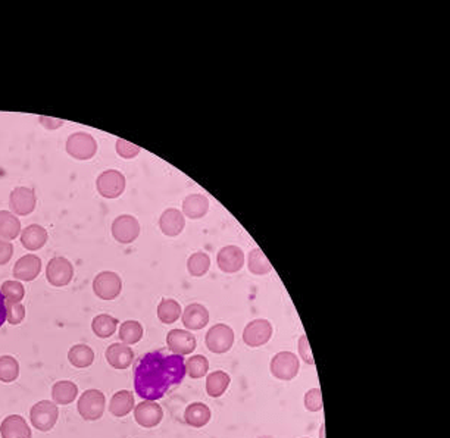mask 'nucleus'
Masks as SVG:
<instances>
[{
  "instance_id": "f257e3e1",
  "label": "nucleus",
  "mask_w": 450,
  "mask_h": 438,
  "mask_svg": "<svg viewBox=\"0 0 450 438\" xmlns=\"http://www.w3.org/2000/svg\"><path fill=\"white\" fill-rule=\"evenodd\" d=\"M186 374L182 356L163 350L149 351L135 365V389L142 399L155 401L178 387Z\"/></svg>"
},
{
  "instance_id": "f03ea898",
  "label": "nucleus",
  "mask_w": 450,
  "mask_h": 438,
  "mask_svg": "<svg viewBox=\"0 0 450 438\" xmlns=\"http://www.w3.org/2000/svg\"><path fill=\"white\" fill-rule=\"evenodd\" d=\"M58 416H59L58 404L49 400L36 403L30 412L32 427H36L39 431H43V432H47L55 427Z\"/></svg>"
},
{
  "instance_id": "7ed1b4c3",
  "label": "nucleus",
  "mask_w": 450,
  "mask_h": 438,
  "mask_svg": "<svg viewBox=\"0 0 450 438\" xmlns=\"http://www.w3.org/2000/svg\"><path fill=\"white\" fill-rule=\"evenodd\" d=\"M66 151L78 161H90L97 151V143L89 132H74L66 140Z\"/></svg>"
},
{
  "instance_id": "20e7f679",
  "label": "nucleus",
  "mask_w": 450,
  "mask_h": 438,
  "mask_svg": "<svg viewBox=\"0 0 450 438\" xmlns=\"http://www.w3.org/2000/svg\"><path fill=\"white\" fill-rule=\"evenodd\" d=\"M106 406L105 394L99 390H87L78 400V412L82 419L97 420L102 418Z\"/></svg>"
},
{
  "instance_id": "39448f33",
  "label": "nucleus",
  "mask_w": 450,
  "mask_h": 438,
  "mask_svg": "<svg viewBox=\"0 0 450 438\" xmlns=\"http://www.w3.org/2000/svg\"><path fill=\"white\" fill-rule=\"evenodd\" d=\"M74 277V266L73 263L62 256H56L50 259L46 268V278L47 281L55 285V287H65L71 282Z\"/></svg>"
},
{
  "instance_id": "423d86ee",
  "label": "nucleus",
  "mask_w": 450,
  "mask_h": 438,
  "mask_svg": "<svg viewBox=\"0 0 450 438\" xmlns=\"http://www.w3.org/2000/svg\"><path fill=\"white\" fill-rule=\"evenodd\" d=\"M123 290V281L118 274L105 271L96 275L93 281V292L102 300H113Z\"/></svg>"
},
{
  "instance_id": "0eeeda50",
  "label": "nucleus",
  "mask_w": 450,
  "mask_h": 438,
  "mask_svg": "<svg viewBox=\"0 0 450 438\" xmlns=\"http://www.w3.org/2000/svg\"><path fill=\"white\" fill-rule=\"evenodd\" d=\"M235 344V331L225 324H216L206 332V346L212 353L223 355Z\"/></svg>"
},
{
  "instance_id": "6e6552de",
  "label": "nucleus",
  "mask_w": 450,
  "mask_h": 438,
  "mask_svg": "<svg viewBox=\"0 0 450 438\" xmlns=\"http://www.w3.org/2000/svg\"><path fill=\"white\" fill-rule=\"evenodd\" d=\"M99 194L106 199L120 197L125 190V177L115 170H109L100 174L96 181Z\"/></svg>"
},
{
  "instance_id": "1a4fd4ad",
  "label": "nucleus",
  "mask_w": 450,
  "mask_h": 438,
  "mask_svg": "<svg viewBox=\"0 0 450 438\" xmlns=\"http://www.w3.org/2000/svg\"><path fill=\"white\" fill-rule=\"evenodd\" d=\"M299 359L292 351H280L271 361V374L281 381H290L299 374Z\"/></svg>"
},
{
  "instance_id": "9d476101",
  "label": "nucleus",
  "mask_w": 450,
  "mask_h": 438,
  "mask_svg": "<svg viewBox=\"0 0 450 438\" xmlns=\"http://www.w3.org/2000/svg\"><path fill=\"white\" fill-rule=\"evenodd\" d=\"M273 337V325L266 319H255L249 323L243 331V342L249 347H261Z\"/></svg>"
},
{
  "instance_id": "9b49d317",
  "label": "nucleus",
  "mask_w": 450,
  "mask_h": 438,
  "mask_svg": "<svg viewBox=\"0 0 450 438\" xmlns=\"http://www.w3.org/2000/svg\"><path fill=\"white\" fill-rule=\"evenodd\" d=\"M140 234V224L135 216L121 215L112 224V235L116 242L130 244L135 242Z\"/></svg>"
},
{
  "instance_id": "f8f14e48",
  "label": "nucleus",
  "mask_w": 450,
  "mask_h": 438,
  "mask_svg": "<svg viewBox=\"0 0 450 438\" xmlns=\"http://www.w3.org/2000/svg\"><path fill=\"white\" fill-rule=\"evenodd\" d=\"M9 206L13 215L27 216L36 209V194L28 187H15L9 196Z\"/></svg>"
},
{
  "instance_id": "ddd939ff",
  "label": "nucleus",
  "mask_w": 450,
  "mask_h": 438,
  "mask_svg": "<svg viewBox=\"0 0 450 438\" xmlns=\"http://www.w3.org/2000/svg\"><path fill=\"white\" fill-rule=\"evenodd\" d=\"M166 344L168 349L178 356H186L196 349V337L185 330H173L166 335Z\"/></svg>"
},
{
  "instance_id": "4468645a",
  "label": "nucleus",
  "mask_w": 450,
  "mask_h": 438,
  "mask_svg": "<svg viewBox=\"0 0 450 438\" xmlns=\"http://www.w3.org/2000/svg\"><path fill=\"white\" fill-rule=\"evenodd\" d=\"M135 418L136 423L143 428H154L161 424L163 418V411L158 403L146 400L139 403L135 408Z\"/></svg>"
},
{
  "instance_id": "2eb2a0df",
  "label": "nucleus",
  "mask_w": 450,
  "mask_h": 438,
  "mask_svg": "<svg viewBox=\"0 0 450 438\" xmlns=\"http://www.w3.org/2000/svg\"><path fill=\"white\" fill-rule=\"evenodd\" d=\"M244 265V254L237 246H225L218 254V266L225 274H236Z\"/></svg>"
},
{
  "instance_id": "dca6fc26",
  "label": "nucleus",
  "mask_w": 450,
  "mask_h": 438,
  "mask_svg": "<svg viewBox=\"0 0 450 438\" xmlns=\"http://www.w3.org/2000/svg\"><path fill=\"white\" fill-rule=\"evenodd\" d=\"M42 271V261L36 255H25L13 266V277L20 281H32Z\"/></svg>"
},
{
  "instance_id": "f3484780",
  "label": "nucleus",
  "mask_w": 450,
  "mask_h": 438,
  "mask_svg": "<svg viewBox=\"0 0 450 438\" xmlns=\"http://www.w3.org/2000/svg\"><path fill=\"white\" fill-rule=\"evenodd\" d=\"M161 231L168 235V237H177L186 227L185 213H181L178 209H166L159 219Z\"/></svg>"
},
{
  "instance_id": "a211bd4d",
  "label": "nucleus",
  "mask_w": 450,
  "mask_h": 438,
  "mask_svg": "<svg viewBox=\"0 0 450 438\" xmlns=\"http://www.w3.org/2000/svg\"><path fill=\"white\" fill-rule=\"evenodd\" d=\"M208 323L209 312L204 305H200V303H192V305H189L185 309V312H182V324L192 331L205 328Z\"/></svg>"
},
{
  "instance_id": "6ab92c4d",
  "label": "nucleus",
  "mask_w": 450,
  "mask_h": 438,
  "mask_svg": "<svg viewBox=\"0 0 450 438\" xmlns=\"http://www.w3.org/2000/svg\"><path fill=\"white\" fill-rule=\"evenodd\" d=\"M106 361L115 369H125L135 361V351L127 344L113 343L106 349Z\"/></svg>"
},
{
  "instance_id": "aec40b11",
  "label": "nucleus",
  "mask_w": 450,
  "mask_h": 438,
  "mask_svg": "<svg viewBox=\"0 0 450 438\" xmlns=\"http://www.w3.org/2000/svg\"><path fill=\"white\" fill-rule=\"evenodd\" d=\"M0 434H2V438H31V430L25 419L20 415L5 418L0 425Z\"/></svg>"
},
{
  "instance_id": "412c9836",
  "label": "nucleus",
  "mask_w": 450,
  "mask_h": 438,
  "mask_svg": "<svg viewBox=\"0 0 450 438\" xmlns=\"http://www.w3.org/2000/svg\"><path fill=\"white\" fill-rule=\"evenodd\" d=\"M47 231L40 227V225H28L24 228V231L21 232V244L27 249V250H40L46 243H47Z\"/></svg>"
},
{
  "instance_id": "4be33fe9",
  "label": "nucleus",
  "mask_w": 450,
  "mask_h": 438,
  "mask_svg": "<svg viewBox=\"0 0 450 438\" xmlns=\"http://www.w3.org/2000/svg\"><path fill=\"white\" fill-rule=\"evenodd\" d=\"M209 211V200L204 194H190L182 201V212L190 219L204 218Z\"/></svg>"
},
{
  "instance_id": "5701e85b",
  "label": "nucleus",
  "mask_w": 450,
  "mask_h": 438,
  "mask_svg": "<svg viewBox=\"0 0 450 438\" xmlns=\"http://www.w3.org/2000/svg\"><path fill=\"white\" fill-rule=\"evenodd\" d=\"M211 409L204 403H192L187 406L186 413H185V419L186 423L193 427V428H202L205 425L209 424L211 420Z\"/></svg>"
},
{
  "instance_id": "b1692460",
  "label": "nucleus",
  "mask_w": 450,
  "mask_h": 438,
  "mask_svg": "<svg viewBox=\"0 0 450 438\" xmlns=\"http://www.w3.org/2000/svg\"><path fill=\"white\" fill-rule=\"evenodd\" d=\"M135 396H132L131 392L121 390L113 394V397L111 399L109 412L116 418H123L135 409Z\"/></svg>"
},
{
  "instance_id": "393cba45",
  "label": "nucleus",
  "mask_w": 450,
  "mask_h": 438,
  "mask_svg": "<svg viewBox=\"0 0 450 438\" xmlns=\"http://www.w3.org/2000/svg\"><path fill=\"white\" fill-rule=\"evenodd\" d=\"M21 232V223L12 212L0 211V239L13 240Z\"/></svg>"
},
{
  "instance_id": "a878e982",
  "label": "nucleus",
  "mask_w": 450,
  "mask_h": 438,
  "mask_svg": "<svg viewBox=\"0 0 450 438\" xmlns=\"http://www.w3.org/2000/svg\"><path fill=\"white\" fill-rule=\"evenodd\" d=\"M230 375L224 370H215L206 378V392L209 397H221L230 385Z\"/></svg>"
},
{
  "instance_id": "bb28decb",
  "label": "nucleus",
  "mask_w": 450,
  "mask_h": 438,
  "mask_svg": "<svg viewBox=\"0 0 450 438\" xmlns=\"http://www.w3.org/2000/svg\"><path fill=\"white\" fill-rule=\"evenodd\" d=\"M68 361L75 368H89L94 362V351L86 344H77L70 349Z\"/></svg>"
},
{
  "instance_id": "cd10ccee",
  "label": "nucleus",
  "mask_w": 450,
  "mask_h": 438,
  "mask_svg": "<svg viewBox=\"0 0 450 438\" xmlns=\"http://www.w3.org/2000/svg\"><path fill=\"white\" fill-rule=\"evenodd\" d=\"M78 394L77 385L71 381H59L54 385L52 397L56 404H70Z\"/></svg>"
},
{
  "instance_id": "c85d7f7f",
  "label": "nucleus",
  "mask_w": 450,
  "mask_h": 438,
  "mask_svg": "<svg viewBox=\"0 0 450 438\" xmlns=\"http://www.w3.org/2000/svg\"><path fill=\"white\" fill-rule=\"evenodd\" d=\"M116 327H118V321L108 313L97 315L92 323L93 332L97 337H100V339H108V337H112L116 331Z\"/></svg>"
},
{
  "instance_id": "c756f323",
  "label": "nucleus",
  "mask_w": 450,
  "mask_h": 438,
  "mask_svg": "<svg viewBox=\"0 0 450 438\" xmlns=\"http://www.w3.org/2000/svg\"><path fill=\"white\" fill-rule=\"evenodd\" d=\"M181 316L180 303L174 299H163L158 306V318L163 324H174Z\"/></svg>"
},
{
  "instance_id": "7c9ffc66",
  "label": "nucleus",
  "mask_w": 450,
  "mask_h": 438,
  "mask_svg": "<svg viewBox=\"0 0 450 438\" xmlns=\"http://www.w3.org/2000/svg\"><path fill=\"white\" fill-rule=\"evenodd\" d=\"M249 269L250 273L255 275H265L273 271V266L270 263V261L266 259L265 254L261 249H254L249 254Z\"/></svg>"
},
{
  "instance_id": "2f4dec72",
  "label": "nucleus",
  "mask_w": 450,
  "mask_h": 438,
  "mask_svg": "<svg viewBox=\"0 0 450 438\" xmlns=\"http://www.w3.org/2000/svg\"><path fill=\"white\" fill-rule=\"evenodd\" d=\"M118 335H120V340L124 344H127V346L136 344V343H139L142 340L143 327L137 321H125V323L121 324Z\"/></svg>"
},
{
  "instance_id": "473e14b6",
  "label": "nucleus",
  "mask_w": 450,
  "mask_h": 438,
  "mask_svg": "<svg viewBox=\"0 0 450 438\" xmlns=\"http://www.w3.org/2000/svg\"><path fill=\"white\" fill-rule=\"evenodd\" d=\"M211 268V258L205 251H196L187 262V269L189 274L193 277H204L205 274H208Z\"/></svg>"
},
{
  "instance_id": "72a5a7b5",
  "label": "nucleus",
  "mask_w": 450,
  "mask_h": 438,
  "mask_svg": "<svg viewBox=\"0 0 450 438\" xmlns=\"http://www.w3.org/2000/svg\"><path fill=\"white\" fill-rule=\"evenodd\" d=\"M20 375V365L12 356H0V381L12 382Z\"/></svg>"
},
{
  "instance_id": "f704fd0d",
  "label": "nucleus",
  "mask_w": 450,
  "mask_h": 438,
  "mask_svg": "<svg viewBox=\"0 0 450 438\" xmlns=\"http://www.w3.org/2000/svg\"><path fill=\"white\" fill-rule=\"evenodd\" d=\"M208 370H209V362L202 355L192 356L186 362V373H189V377L193 380L204 378L208 374Z\"/></svg>"
},
{
  "instance_id": "c9c22d12",
  "label": "nucleus",
  "mask_w": 450,
  "mask_h": 438,
  "mask_svg": "<svg viewBox=\"0 0 450 438\" xmlns=\"http://www.w3.org/2000/svg\"><path fill=\"white\" fill-rule=\"evenodd\" d=\"M2 294L8 301L12 303H21V300L25 296L24 285L20 281H5L2 285Z\"/></svg>"
},
{
  "instance_id": "e433bc0d",
  "label": "nucleus",
  "mask_w": 450,
  "mask_h": 438,
  "mask_svg": "<svg viewBox=\"0 0 450 438\" xmlns=\"http://www.w3.org/2000/svg\"><path fill=\"white\" fill-rule=\"evenodd\" d=\"M25 316V308L21 303H12L6 301V319L11 325H18L24 321Z\"/></svg>"
},
{
  "instance_id": "4c0bfd02",
  "label": "nucleus",
  "mask_w": 450,
  "mask_h": 438,
  "mask_svg": "<svg viewBox=\"0 0 450 438\" xmlns=\"http://www.w3.org/2000/svg\"><path fill=\"white\" fill-rule=\"evenodd\" d=\"M323 406V394L320 389H312L305 394V408L309 412H320Z\"/></svg>"
},
{
  "instance_id": "58836bf2",
  "label": "nucleus",
  "mask_w": 450,
  "mask_h": 438,
  "mask_svg": "<svg viewBox=\"0 0 450 438\" xmlns=\"http://www.w3.org/2000/svg\"><path fill=\"white\" fill-rule=\"evenodd\" d=\"M116 151H118V155L124 159H132L140 154V147L127 142V140L118 139L116 140Z\"/></svg>"
},
{
  "instance_id": "ea45409f",
  "label": "nucleus",
  "mask_w": 450,
  "mask_h": 438,
  "mask_svg": "<svg viewBox=\"0 0 450 438\" xmlns=\"http://www.w3.org/2000/svg\"><path fill=\"white\" fill-rule=\"evenodd\" d=\"M299 355H300V358L304 359L305 363H308V365L315 363L313 356H312V350L309 346V340H308L306 335H302L299 340Z\"/></svg>"
},
{
  "instance_id": "a19ab883",
  "label": "nucleus",
  "mask_w": 450,
  "mask_h": 438,
  "mask_svg": "<svg viewBox=\"0 0 450 438\" xmlns=\"http://www.w3.org/2000/svg\"><path fill=\"white\" fill-rule=\"evenodd\" d=\"M13 255V246L11 242L0 239V265H6Z\"/></svg>"
},
{
  "instance_id": "79ce46f5",
  "label": "nucleus",
  "mask_w": 450,
  "mask_h": 438,
  "mask_svg": "<svg viewBox=\"0 0 450 438\" xmlns=\"http://www.w3.org/2000/svg\"><path fill=\"white\" fill-rule=\"evenodd\" d=\"M40 123L49 130H56L63 125L62 120H56V118H47V116H40Z\"/></svg>"
},
{
  "instance_id": "37998d69",
  "label": "nucleus",
  "mask_w": 450,
  "mask_h": 438,
  "mask_svg": "<svg viewBox=\"0 0 450 438\" xmlns=\"http://www.w3.org/2000/svg\"><path fill=\"white\" fill-rule=\"evenodd\" d=\"M5 321H6V301L2 292H0V327L5 324Z\"/></svg>"
},
{
  "instance_id": "c03bdc74",
  "label": "nucleus",
  "mask_w": 450,
  "mask_h": 438,
  "mask_svg": "<svg viewBox=\"0 0 450 438\" xmlns=\"http://www.w3.org/2000/svg\"><path fill=\"white\" fill-rule=\"evenodd\" d=\"M261 438H273V437H261Z\"/></svg>"
}]
</instances>
